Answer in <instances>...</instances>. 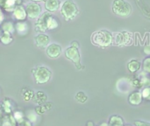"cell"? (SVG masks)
I'll return each mask as SVG.
<instances>
[{
    "label": "cell",
    "mask_w": 150,
    "mask_h": 126,
    "mask_svg": "<svg viewBox=\"0 0 150 126\" xmlns=\"http://www.w3.org/2000/svg\"><path fill=\"white\" fill-rule=\"evenodd\" d=\"M91 41L100 47H108L113 43V35L109 31H98L91 35Z\"/></svg>",
    "instance_id": "obj_1"
},
{
    "label": "cell",
    "mask_w": 150,
    "mask_h": 126,
    "mask_svg": "<svg viewBox=\"0 0 150 126\" xmlns=\"http://www.w3.org/2000/svg\"><path fill=\"white\" fill-rule=\"evenodd\" d=\"M60 10L61 14L66 21H71L75 19L79 13V9L76 4L72 0H65L61 4Z\"/></svg>",
    "instance_id": "obj_2"
},
{
    "label": "cell",
    "mask_w": 150,
    "mask_h": 126,
    "mask_svg": "<svg viewBox=\"0 0 150 126\" xmlns=\"http://www.w3.org/2000/svg\"><path fill=\"white\" fill-rule=\"evenodd\" d=\"M34 81L37 84H45L48 82L52 77V72L46 67L39 66L33 69Z\"/></svg>",
    "instance_id": "obj_3"
},
{
    "label": "cell",
    "mask_w": 150,
    "mask_h": 126,
    "mask_svg": "<svg viewBox=\"0 0 150 126\" xmlns=\"http://www.w3.org/2000/svg\"><path fill=\"white\" fill-rule=\"evenodd\" d=\"M112 11L120 17H128L132 12L131 4L126 0H114L112 4Z\"/></svg>",
    "instance_id": "obj_4"
},
{
    "label": "cell",
    "mask_w": 150,
    "mask_h": 126,
    "mask_svg": "<svg viewBox=\"0 0 150 126\" xmlns=\"http://www.w3.org/2000/svg\"><path fill=\"white\" fill-rule=\"evenodd\" d=\"M64 53H65V57L67 59H69V60L73 61V63L76 65L77 69L83 68V67L81 65V55H80L78 48L70 46L69 47H68L65 50Z\"/></svg>",
    "instance_id": "obj_5"
},
{
    "label": "cell",
    "mask_w": 150,
    "mask_h": 126,
    "mask_svg": "<svg viewBox=\"0 0 150 126\" xmlns=\"http://www.w3.org/2000/svg\"><path fill=\"white\" fill-rule=\"evenodd\" d=\"M113 42L117 46H128L134 42L132 33L128 32H121L113 35Z\"/></svg>",
    "instance_id": "obj_6"
},
{
    "label": "cell",
    "mask_w": 150,
    "mask_h": 126,
    "mask_svg": "<svg viewBox=\"0 0 150 126\" xmlns=\"http://www.w3.org/2000/svg\"><path fill=\"white\" fill-rule=\"evenodd\" d=\"M51 15V12L45 11L40 15V17L36 19V22L34 24V28L37 32L44 33L47 31V20L49 16Z\"/></svg>",
    "instance_id": "obj_7"
},
{
    "label": "cell",
    "mask_w": 150,
    "mask_h": 126,
    "mask_svg": "<svg viewBox=\"0 0 150 126\" xmlns=\"http://www.w3.org/2000/svg\"><path fill=\"white\" fill-rule=\"evenodd\" d=\"M27 18L30 19H37L41 14V6L39 3L30 2L25 5Z\"/></svg>",
    "instance_id": "obj_8"
},
{
    "label": "cell",
    "mask_w": 150,
    "mask_h": 126,
    "mask_svg": "<svg viewBox=\"0 0 150 126\" xmlns=\"http://www.w3.org/2000/svg\"><path fill=\"white\" fill-rule=\"evenodd\" d=\"M46 48H47L46 53H47V56L51 59L58 58L62 54V46L58 44H55V43L48 45Z\"/></svg>",
    "instance_id": "obj_9"
},
{
    "label": "cell",
    "mask_w": 150,
    "mask_h": 126,
    "mask_svg": "<svg viewBox=\"0 0 150 126\" xmlns=\"http://www.w3.org/2000/svg\"><path fill=\"white\" fill-rule=\"evenodd\" d=\"M12 17L18 20V21H24L27 18V14H26V11H25V8L21 5V4H18L15 7V9L13 10L12 11Z\"/></svg>",
    "instance_id": "obj_10"
},
{
    "label": "cell",
    "mask_w": 150,
    "mask_h": 126,
    "mask_svg": "<svg viewBox=\"0 0 150 126\" xmlns=\"http://www.w3.org/2000/svg\"><path fill=\"white\" fill-rule=\"evenodd\" d=\"M34 42L35 45L38 47H47L49 45L50 42V38L48 35L45 34V33H39L38 35L35 36L34 38Z\"/></svg>",
    "instance_id": "obj_11"
},
{
    "label": "cell",
    "mask_w": 150,
    "mask_h": 126,
    "mask_svg": "<svg viewBox=\"0 0 150 126\" xmlns=\"http://www.w3.org/2000/svg\"><path fill=\"white\" fill-rule=\"evenodd\" d=\"M44 7L47 11L53 13L60 9L61 2L60 0H46L44 2Z\"/></svg>",
    "instance_id": "obj_12"
},
{
    "label": "cell",
    "mask_w": 150,
    "mask_h": 126,
    "mask_svg": "<svg viewBox=\"0 0 150 126\" xmlns=\"http://www.w3.org/2000/svg\"><path fill=\"white\" fill-rule=\"evenodd\" d=\"M20 4L19 0H0V6L6 11H13L17 5Z\"/></svg>",
    "instance_id": "obj_13"
},
{
    "label": "cell",
    "mask_w": 150,
    "mask_h": 126,
    "mask_svg": "<svg viewBox=\"0 0 150 126\" xmlns=\"http://www.w3.org/2000/svg\"><path fill=\"white\" fill-rule=\"evenodd\" d=\"M15 31L21 36H25L29 32V25L25 21H18L15 25Z\"/></svg>",
    "instance_id": "obj_14"
},
{
    "label": "cell",
    "mask_w": 150,
    "mask_h": 126,
    "mask_svg": "<svg viewBox=\"0 0 150 126\" xmlns=\"http://www.w3.org/2000/svg\"><path fill=\"white\" fill-rule=\"evenodd\" d=\"M142 93L139 91H135L133 92L132 94H130V96H128V102L129 103H131L132 105H139L142 103Z\"/></svg>",
    "instance_id": "obj_15"
},
{
    "label": "cell",
    "mask_w": 150,
    "mask_h": 126,
    "mask_svg": "<svg viewBox=\"0 0 150 126\" xmlns=\"http://www.w3.org/2000/svg\"><path fill=\"white\" fill-rule=\"evenodd\" d=\"M60 25V21H59V18L55 16H54L52 13L51 15L49 16L48 18V20H47V30H54V29H56L58 28Z\"/></svg>",
    "instance_id": "obj_16"
},
{
    "label": "cell",
    "mask_w": 150,
    "mask_h": 126,
    "mask_svg": "<svg viewBox=\"0 0 150 126\" xmlns=\"http://www.w3.org/2000/svg\"><path fill=\"white\" fill-rule=\"evenodd\" d=\"M142 67V63L137 61V60H132L129 61L128 65H127V68H128V70L131 72V73H135V72H138L140 70Z\"/></svg>",
    "instance_id": "obj_17"
},
{
    "label": "cell",
    "mask_w": 150,
    "mask_h": 126,
    "mask_svg": "<svg viewBox=\"0 0 150 126\" xmlns=\"http://www.w3.org/2000/svg\"><path fill=\"white\" fill-rule=\"evenodd\" d=\"M109 126H124V120L120 116H112L109 119Z\"/></svg>",
    "instance_id": "obj_18"
},
{
    "label": "cell",
    "mask_w": 150,
    "mask_h": 126,
    "mask_svg": "<svg viewBox=\"0 0 150 126\" xmlns=\"http://www.w3.org/2000/svg\"><path fill=\"white\" fill-rule=\"evenodd\" d=\"M12 40H13L12 34L8 32H3L2 34L0 35V41L4 45H9L12 42Z\"/></svg>",
    "instance_id": "obj_19"
},
{
    "label": "cell",
    "mask_w": 150,
    "mask_h": 126,
    "mask_svg": "<svg viewBox=\"0 0 150 126\" xmlns=\"http://www.w3.org/2000/svg\"><path fill=\"white\" fill-rule=\"evenodd\" d=\"M35 102L39 104V105H42L46 100H47V96L44 92L42 91H38L36 94H35V98H34Z\"/></svg>",
    "instance_id": "obj_20"
},
{
    "label": "cell",
    "mask_w": 150,
    "mask_h": 126,
    "mask_svg": "<svg viewBox=\"0 0 150 126\" xmlns=\"http://www.w3.org/2000/svg\"><path fill=\"white\" fill-rule=\"evenodd\" d=\"M2 30L3 32H8L12 34L15 31V26L11 22H5L2 25Z\"/></svg>",
    "instance_id": "obj_21"
},
{
    "label": "cell",
    "mask_w": 150,
    "mask_h": 126,
    "mask_svg": "<svg viewBox=\"0 0 150 126\" xmlns=\"http://www.w3.org/2000/svg\"><path fill=\"white\" fill-rule=\"evenodd\" d=\"M15 123H16V120L14 117L10 116L8 118H5V120L0 126H15Z\"/></svg>",
    "instance_id": "obj_22"
},
{
    "label": "cell",
    "mask_w": 150,
    "mask_h": 126,
    "mask_svg": "<svg viewBox=\"0 0 150 126\" xmlns=\"http://www.w3.org/2000/svg\"><path fill=\"white\" fill-rule=\"evenodd\" d=\"M76 99L77 102L79 103H85L88 99L87 96L83 92V91H79L76 95Z\"/></svg>",
    "instance_id": "obj_23"
},
{
    "label": "cell",
    "mask_w": 150,
    "mask_h": 126,
    "mask_svg": "<svg viewBox=\"0 0 150 126\" xmlns=\"http://www.w3.org/2000/svg\"><path fill=\"white\" fill-rule=\"evenodd\" d=\"M141 93H142V98H144L147 101H150V87L144 88Z\"/></svg>",
    "instance_id": "obj_24"
},
{
    "label": "cell",
    "mask_w": 150,
    "mask_h": 126,
    "mask_svg": "<svg viewBox=\"0 0 150 126\" xmlns=\"http://www.w3.org/2000/svg\"><path fill=\"white\" fill-rule=\"evenodd\" d=\"M34 96V93L30 90V89H26V91H25L23 93V96H24V100L25 101H30Z\"/></svg>",
    "instance_id": "obj_25"
},
{
    "label": "cell",
    "mask_w": 150,
    "mask_h": 126,
    "mask_svg": "<svg viewBox=\"0 0 150 126\" xmlns=\"http://www.w3.org/2000/svg\"><path fill=\"white\" fill-rule=\"evenodd\" d=\"M143 70L147 73H150V57H148L143 61Z\"/></svg>",
    "instance_id": "obj_26"
},
{
    "label": "cell",
    "mask_w": 150,
    "mask_h": 126,
    "mask_svg": "<svg viewBox=\"0 0 150 126\" xmlns=\"http://www.w3.org/2000/svg\"><path fill=\"white\" fill-rule=\"evenodd\" d=\"M14 118H15V120L18 122V123H20L24 118V115H23V113L22 112H20V111H16L15 113H14Z\"/></svg>",
    "instance_id": "obj_27"
},
{
    "label": "cell",
    "mask_w": 150,
    "mask_h": 126,
    "mask_svg": "<svg viewBox=\"0 0 150 126\" xmlns=\"http://www.w3.org/2000/svg\"><path fill=\"white\" fill-rule=\"evenodd\" d=\"M27 118H28V120H29L30 122H33V123L35 122L36 119H37L35 111H29L28 114H27Z\"/></svg>",
    "instance_id": "obj_28"
},
{
    "label": "cell",
    "mask_w": 150,
    "mask_h": 126,
    "mask_svg": "<svg viewBox=\"0 0 150 126\" xmlns=\"http://www.w3.org/2000/svg\"><path fill=\"white\" fill-rule=\"evenodd\" d=\"M46 111H47V110H46V108L44 107V105H39V106H37V107L35 108V112H36L37 114L41 115V114H44Z\"/></svg>",
    "instance_id": "obj_29"
},
{
    "label": "cell",
    "mask_w": 150,
    "mask_h": 126,
    "mask_svg": "<svg viewBox=\"0 0 150 126\" xmlns=\"http://www.w3.org/2000/svg\"><path fill=\"white\" fill-rule=\"evenodd\" d=\"M132 85L134 86V87H138V88L142 87L140 78H138V77H137V78H134V79L132 80Z\"/></svg>",
    "instance_id": "obj_30"
},
{
    "label": "cell",
    "mask_w": 150,
    "mask_h": 126,
    "mask_svg": "<svg viewBox=\"0 0 150 126\" xmlns=\"http://www.w3.org/2000/svg\"><path fill=\"white\" fill-rule=\"evenodd\" d=\"M135 126H150L149 123L147 122H142V121H135L134 122Z\"/></svg>",
    "instance_id": "obj_31"
},
{
    "label": "cell",
    "mask_w": 150,
    "mask_h": 126,
    "mask_svg": "<svg viewBox=\"0 0 150 126\" xmlns=\"http://www.w3.org/2000/svg\"><path fill=\"white\" fill-rule=\"evenodd\" d=\"M18 125L19 126H32L31 125V123L29 120H25L23 119L20 123H18Z\"/></svg>",
    "instance_id": "obj_32"
},
{
    "label": "cell",
    "mask_w": 150,
    "mask_h": 126,
    "mask_svg": "<svg viewBox=\"0 0 150 126\" xmlns=\"http://www.w3.org/2000/svg\"><path fill=\"white\" fill-rule=\"evenodd\" d=\"M144 53H145L146 54L149 55L150 54V45H149V46H145V48H144Z\"/></svg>",
    "instance_id": "obj_33"
},
{
    "label": "cell",
    "mask_w": 150,
    "mask_h": 126,
    "mask_svg": "<svg viewBox=\"0 0 150 126\" xmlns=\"http://www.w3.org/2000/svg\"><path fill=\"white\" fill-rule=\"evenodd\" d=\"M71 46H74V47L78 48V47H79V43H78L77 41H73V42L71 43Z\"/></svg>",
    "instance_id": "obj_34"
},
{
    "label": "cell",
    "mask_w": 150,
    "mask_h": 126,
    "mask_svg": "<svg viewBox=\"0 0 150 126\" xmlns=\"http://www.w3.org/2000/svg\"><path fill=\"white\" fill-rule=\"evenodd\" d=\"M44 107H45V108H46V110L47 111V110L51 109V107H52V103H46V104L44 105Z\"/></svg>",
    "instance_id": "obj_35"
},
{
    "label": "cell",
    "mask_w": 150,
    "mask_h": 126,
    "mask_svg": "<svg viewBox=\"0 0 150 126\" xmlns=\"http://www.w3.org/2000/svg\"><path fill=\"white\" fill-rule=\"evenodd\" d=\"M3 21H4V14H3V12H2V11H1V9H0V24H1Z\"/></svg>",
    "instance_id": "obj_36"
},
{
    "label": "cell",
    "mask_w": 150,
    "mask_h": 126,
    "mask_svg": "<svg viewBox=\"0 0 150 126\" xmlns=\"http://www.w3.org/2000/svg\"><path fill=\"white\" fill-rule=\"evenodd\" d=\"M86 126H94V124H93V122L90 121V122H88V123L86 124Z\"/></svg>",
    "instance_id": "obj_37"
},
{
    "label": "cell",
    "mask_w": 150,
    "mask_h": 126,
    "mask_svg": "<svg viewBox=\"0 0 150 126\" xmlns=\"http://www.w3.org/2000/svg\"><path fill=\"white\" fill-rule=\"evenodd\" d=\"M31 2H35V3H40V2H45L46 0H30Z\"/></svg>",
    "instance_id": "obj_38"
},
{
    "label": "cell",
    "mask_w": 150,
    "mask_h": 126,
    "mask_svg": "<svg viewBox=\"0 0 150 126\" xmlns=\"http://www.w3.org/2000/svg\"><path fill=\"white\" fill-rule=\"evenodd\" d=\"M99 126H109V124H107V123H102V124H100Z\"/></svg>",
    "instance_id": "obj_39"
},
{
    "label": "cell",
    "mask_w": 150,
    "mask_h": 126,
    "mask_svg": "<svg viewBox=\"0 0 150 126\" xmlns=\"http://www.w3.org/2000/svg\"><path fill=\"white\" fill-rule=\"evenodd\" d=\"M124 126H132V125H124Z\"/></svg>",
    "instance_id": "obj_40"
}]
</instances>
